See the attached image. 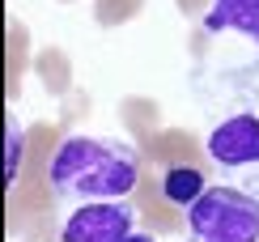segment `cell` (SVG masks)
Segmentation results:
<instances>
[{"label":"cell","mask_w":259,"mask_h":242,"mask_svg":"<svg viewBox=\"0 0 259 242\" xmlns=\"http://www.w3.org/2000/svg\"><path fill=\"white\" fill-rule=\"evenodd\" d=\"M51 187L68 204L90 200H123L140 183V157L123 140L106 136H64V145L51 162Z\"/></svg>","instance_id":"cell-1"},{"label":"cell","mask_w":259,"mask_h":242,"mask_svg":"<svg viewBox=\"0 0 259 242\" xmlns=\"http://www.w3.org/2000/svg\"><path fill=\"white\" fill-rule=\"evenodd\" d=\"M191 242H259V200L238 187H208L187 208Z\"/></svg>","instance_id":"cell-2"},{"label":"cell","mask_w":259,"mask_h":242,"mask_svg":"<svg viewBox=\"0 0 259 242\" xmlns=\"http://www.w3.org/2000/svg\"><path fill=\"white\" fill-rule=\"evenodd\" d=\"M140 221L132 200H90L64 221V242H119Z\"/></svg>","instance_id":"cell-3"},{"label":"cell","mask_w":259,"mask_h":242,"mask_svg":"<svg viewBox=\"0 0 259 242\" xmlns=\"http://www.w3.org/2000/svg\"><path fill=\"white\" fill-rule=\"evenodd\" d=\"M208 157L221 170H259V115L255 111H238L230 119H221L204 140Z\"/></svg>","instance_id":"cell-4"},{"label":"cell","mask_w":259,"mask_h":242,"mask_svg":"<svg viewBox=\"0 0 259 242\" xmlns=\"http://www.w3.org/2000/svg\"><path fill=\"white\" fill-rule=\"evenodd\" d=\"M140 157H145L149 166H157V170H175V166L208 170V162H212L208 149H204L187 128H161V132H153V136H145L140 140Z\"/></svg>","instance_id":"cell-5"},{"label":"cell","mask_w":259,"mask_h":242,"mask_svg":"<svg viewBox=\"0 0 259 242\" xmlns=\"http://www.w3.org/2000/svg\"><path fill=\"white\" fill-rule=\"evenodd\" d=\"M132 204H136V217L145 221L153 234H183V208L166 200V191H161V170L149 166V162H140V183L132 191Z\"/></svg>","instance_id":"cell-6"},{"label":"cell","mask_w":259,"mask_h":242,"mask_svg":"<svg viewBox=\"0 0 259 242\" xmlns=\"http://www.w3.org/2000/svg\"><path fill=\"white\" fill-rule=\"evenodd\" d=\"M56 204H60V195L51 187V179H26L17 187H9V234L21 238V229H30L34 221L51 217Z\"/></svg>","instance_id":"cell-7"},{"label":"cell","mask_w":259,"mask_h":242,"mask_svg":"<svg viewBox=\"0 0 259 242\" xmlns=\"http://www.w3.org/2000/svg\"><path fill=\"white\" fill-rule=\"evenodd\" d=\"M60 145H64L60 124H30L26 128V166H21V183L26 179H47Z\"/></svg>","instance_id":"cell-8"},{"label":"cell","mask_w":259,"mask_h":242,"mask_svg":"<svg viewBox=\"0 0 259 242\" xmlns=\"http://www.w3.org/2000/svg\"><path fill=\"white\" fill-rule=\"evenodd\" d=\"M34 68V56H30V26L26 21H9L5 34V98L17 102L21 98V76Z\"/></svg>","instance_id":"cell-9"},{"label":"cell","mask_w":259,"mask_h":242,"mask_svg":"<svg viewBox=\"0 0 259 242\" xmlns=\"http://www.w3.org/2000/svg\"><path fill=\"white\" fill-rule=\"evenodd\" d=\"M204 30L217 34V30H238L242 38L259 43V0H217L212 13L204 17Z\"/></svg>","instance_id":"cell-10"},{"label":"cell","mask_w":259,"mask_h":242,"mask_svg":"<svg viewBox=\"0 0 259 242\" xmlns=\"http://www.w3.org/2000/svg\"><path fill=\"white\" fill-rule=\"evenodd\" d=\"M119 128L140 145L145 136L161 132V102L157 98H145V94H127L119 102Z\"/></svg>","instance_id":"cell-11"},{"label":"cell","mask_w":259,"mask_h":242,"mask_svg":"<svg viewBox=\"0 0 259 242\" xmlns=\"http://www.w3.org/2000/svg\"><path fill=\"white\" fill-rule=\"evenodd\" d=\"M34 72H38V85L51 98H68L77 90V85H72V60H68L64 47H42L34 56Z\"/></svg>","instance_id":"cell-12"},{"label":"cell","mask_w":259,"mask_h":242,"mask_svg":"<svg viewBox=\"0 0 259 242\" xmlns=\"http://www.w3.org/2000/svg\"><path fill=\"white\" fill-rule=\"evenodd\" d=\"M161 191H166V200H170V204L191 208L204 191H208V170H200V166H175V170H161Z\"/></svg>","instance_id":"cell-13"},{"label":"cell","mask_w":259,"mask_h":242,"mask_svg":"<svg viewBox=\"0 0 259 242\" xmlns=\"http://www.w3.org/2000/svg\"><path fill=\"white\" fill-rule=\"evenodd\" d=\"M21 166H26V128H17V119H5V187L21 183Z\"/></svg>","instance_id":"cell-14"},{"label":"cell","mask_w":259,"mask_h":242,"mask_svg":"<svg viewBox=\"0 0 259 242\" xmlns=\"http://www.w3.org/2000/svg\"><path fill=\"white\" fill-rule=\"evenodd\" d=\"M145 5L149 0H94V21H98L102 30H119L132 17L145 13Z\"/></svg>","instance_id":"cell-15"},{"label":"cell","mask_w":259,"mask_h":242,"mask_svg":"<svg viewBox=\"0 0 259 242\" xmlns=\"http://www.w3.org/2000/svg\"><path fill=\"white\" fill-rule=\"evenodd\" d=\"M225 90L242 94L246 102H259V64H251V68H238V76H230V81H225ZM255 115H259V111H255ZM242 179H246V187L255 191V183H259V170L242 174Z\"/></svg>","instance_id":"cell-16"},{"label":"cell","mask_w":259,"mask_h":242,"mask_svg":"<svg viewBox=\"0 0 259 242\" xmlns=\"http://www.w3.org/2000/svg\"><path fill=\"white\" fill-rule=\"evenodd\" d=\"M60 102H64V106H60V132H72L85 115L94 111V98L85 94V90H72L68 98H60Z\"/></svg>","instance_id":"cell-17"},{"label":"cell","mask_w":259,"mask_h":242,"mask_svg":"<svg viewBox=\"0 0 259 242\" xmlns=\"http://www.w3.org/2000/svg\"><path fill=\"white\" fill-rule=\"evenodd\" d=\"M17 242H64V225L56 221V213H51V217H42V221H34L30 229H21Z\"/></svg>","instance_id":"cell-18"},{"label":"cell","mask_w":259,"mask_h":242,"mask_svg":"<svg viewBox=\"0 0 259 242\" xmlns=\"http://www.w3.org/2000/svg\"><path fill=\"white\" fill-rule=\"evenodd\" d=\"M212 5H217V0H175V9L187 21H200V17H208L212 13Z\"/></svg>","instance_id":"cell-19"},{"label":"cell","mask_w":259,"mask_h":242,"mask_svg":"<svg viewBox=\"0 0 259 242\" xmlns=\"http://www.w3.org/2000/svg\"><path fill=\"white\" fill-rule=\"evenodd\" d=\"M119 242H157V234H127V238H119Z\"/></svg>","instance_id":"cell-20"},{"label":"cell","mask_w":259,"mask_h":242,"mask_svg":"<svg viewBox=\"0 0 259 242\" xmlns=\"http://www.w3.org/2000/svg\"><path fill=\"white\" fill-rule=\"evenodd\" d=\"M60 5H72V0H60Z\"/></svg>","instance_id":"cell-21"}]
</instances>
